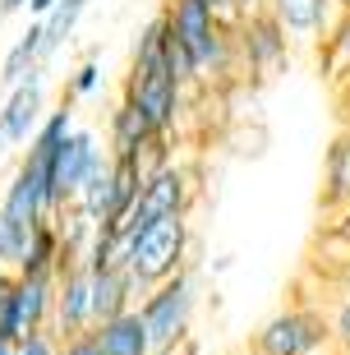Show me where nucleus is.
Returning a JSON list of instances; mask_svg holds the SVG:
<instances>
[{"mask_svg": "<svg viewBox=\"0 0 350 355\" xmlns=\"http://www.w3.org/2000/svg\"><path fill=\"white\" fill-rule=\"evenodd\" d=\"M46 65V55H42V19L33 28H28L24 37L14 42L10 51H5V65H0V83L5 88H14V83H24L33 69H42Z\"/></svg>", "mask_w": 350, "mask_h": 355, "instance_id": "nucleus-20", "label": "nucleus"}, {"mask_svg": "<svg viewBox=\"0 0 350 355\" xmlns=\"http://www.w3.org/2000/svg\"><path fill=\"white\" fill-rule=\"evenodd\" d=\"M235 46H240V60L254 79H272L290 65V51H295V42L286 37V28L272 19L268 5H254L235 19Z\"/></svg>", "mask_w": 350, "mask_h": 355, "instance_id": "nucleus-6", "label": "nucleus"}, {"mask_svg": "<svg viewBox=\"0 0 350 355\" xmlns=\"http://www.w3.org/2000/svg\"><path fill=\"white\" fill-rule=\"evenodd\" d=\"M134 295H143V286L134 282L130 268H97L92 272V323L134 309Z\"/></svg>", "mask_w": 350, "mask_h": 355, "instance_id": "nucleus-14", "label": "nucleus"}, {"mask_svg": "<svg viewBox=\"0 0 350 355\" xmlns=\"http://www.w3.org/2000/svg\"><path fill=\"white\" fill-rule=\"evenodd\" d=\"M208 5L221 14V19H226V24H235V19H240V5H235V0H208Z\"/></svg>", "mask_w": 350, "mask_h": 355, "instance_id": "nucleus-27", "label": "nucleus"}, {"mask_svg": "<svg viewBox=\"0 0 350 355\" xmlns=\"http://www.w3.org/2000/svg\"><path fill=\"white\" fill-rule=\"evenodd\" d=\"M51 5H55V0H28V10L37 14V19H42V14H46V10H51Z\"/></svg>", "mask_w": 350, "mask_h": 355, "instance_id": "nucleus-29", "label": "nucleus"}, {"mask_svg": "<svg viewBox=\"0 0 350 355\" xmlns=\"http://www.w3.org/2000/svg\"><path fill=\"white\" fill-rule=\"evenodd\" d=\"M235 5H240V14H245V10H254V5H263V0H235Z\"/></svg>", "mask_w": 350, "mask_h": 355, "instance_id": "nucleus-33", "label": "nucleus"}, {"mask_svg": "<svg viewBox=\"0 0 350 355\" xmlns=\"http://www.w3.org/2000/svg\"><path fill=\"white\" fill-rule=\"evenodd\" d=\"M19 272H51V277L60 272V231H55V217L33 222V236H28Z\"/></svg>", "mask_w": 350, "mask_h": 355, "instance_id": "nucleus-19", "label": "nucleus"}, {"mask_svg": "<svg viewBox=\"0 0 350 355\" xmlns=\"http://www.w3.org/2000/svg\"><path fill=\"white\" fill-rule=\"evenodd\" d=\"M295 46H318L337 19V0H263Z\"/></svg>", "mask_w": 350, "mask_h": 355, "instance_id": "nucleus-11", "label": "nucleus"}, {"mask_svg": "<svg viewBox=\"0 0 350 355\" xmlns=\"http://www.w3.org/2000/svg\"><path fill=\"white\" fill-rule=\"evenodd\" d=\"M19 10H28V0H0V24H5L10 14H19Z\"/></svg>", "mask_w": 350, "mask_h": 355, "instance_id": "nucleus-28", "label": "nucleus"}, {"mask_svg": "<svg viewBox=\"0 0 350 355\" xmlns=\"http://www.w3.org/2000/svg\"><path fill=\"white\" fill-rule=\"evenodd\" d=\"M0 355H14V342H10V337H0Z\"/></svg>", "mask_w": 350, "mask_h": 355, "instance_id": "nucleus-31", "label": "nucleus"}, {"mask_svg": "<svg viewBox=\"0 0 350 355\" xmlns=\"http://www.w3.org/2000/svg\"><path fill=\"white\" fill-rule=\"evenodd\" d=\"M337 10H350V0H337Z\"/></svg>", "mask_w": 350, "mask_h": 355, "instance_id": "nucleus-34", "label": "nucleus"}, {"mask_svg": "<svg viewBox=\"0 0 350 355\" xmlns=\"http://www.w3.org/2000/svg\"><path fill=\"white\" fill-rule=\"evenodd\" d=\"M14 291H19V272L0 268V337L19 342V323H14Z\"/></svg>", "mask_w": 350, "mask_h": 355, "instance_id": "nucleus-23", "label": "nucleus"}, {"mask_svg": "<svg viewBox=\"0 0 350 355\" xmlns=\"http://www.w3.org/2000/svg\"><path fill=\"white\" fill-rule=\"evenodd\" d=\"M318 203L323 212H341L350 203V125L327 144V157H323V189H318Z\"/></svg>", "mask_w": 350, "mask_h": 355, "instance_id": "nucleus-15", "label": "nucleus"}, {"mask_svg": "<svg viewBox=\"0 0 350 355\" xmlns=\"http://www.w3.org/2000/svg\"><path fill=\"white\" fill-rule=\"evenodd\" d=\"M55 314V277L51 272H19V291H14V323H19V337L28 328H42L51 323Z\"/></svg>", "mask_w": 350, "mask_h": 355, "instance_id": "nucleus-13", "label": "nucleus"}, {"mask_svg": "<svg viewBox=\"0 0 350 355\" xmlns=\"http://www.w3.org/2000/svg\"><path fill=\"white\" fill-rule=\"evenodd\" d=\"M161 24H166V33L189 51V60L198 65V79L231 74V60L240 55V46H235V24H226L208 0H166V5H161Z\"/></svg>", "mask_w": 350, "mask_h": 355, "instance_id": "nucleus-2", "label": "nucleus"}, {"mask_svg": "<svg viewBox=\"0 0 350 355\" xmlns=\"http://www.w3.org/2000/svg\"><path fill=\"white\" fill-rule=\"evenodd\" d=\"M102 148H97V134L92 130H69L65 144L55 148L51 157V189H55V208L60 203H69V198L83 189V180H88L97 166H102Z\"/></svg>", "mask_w": 350, "mask_h": 355, "instance_id": "nucleus-8", "label": "nucleus"}, {"mask_svg": "<svg viewBox=\"0 0 350 355\" xmlns=\"http://www.w3.org/2000/svg\"><path fill=\"white\" fill-rule=\"evenodd\" d=\"M327 240H337V245H346V250H350V203L341 212H332V222H327Z\"/></svg>", "mask_w": 350, "mask_h": 355, "instance_id": "nucleus-26", "label": "nucleus"}, {"mask_svg": "<svg viewBox=\"0 0 350 355\" xmlns=\"http://www.w3.org/2000/svg\"><path fill=\"white\" fill-rule=\"evenodd\" d=\"M51 328L60 337L92 328V268L88 263H69L65 272H55V314Z\"/></svg>", "mask_w": 350, "mask_h": 355, "instance_id": "nucleus-9", "label": "nucleus"}, {"mask_svg": "<svg viewBox=\"0 0 350 355\" xmlns=\"http://www.w3.org/2000/svg\"><path fill=\"white\" fill-rule=\"evenodd\" d=\"M125 97L139 106L143 116L157 125V134H175L184 116V83L175 79V69L166 60V24L161 14L143 24L130 51V74H125Z\"/></svg>", "mask_w": 350, "mask_h": 355, "instance_id": "nucleus-1", "label": "nucleus"}, {"mask_svg": "<svg viewBox=\"0 0 350 355\" xmlns=\"http://www.w3.org/2000/svg\"><path fill=\"white\" fill-rule=\"evenodd\" d=\"M148 355H175V351H148Z\"/></svg>", "mask_w": 350, "mask_h": 355, "instance_id": "nucleus-35", "label": "nucleus"}, {"mask_svg": "<svg viewBox=\"0 0 350 355\" xmlns=\"http://www.w3.org/2000/svg\"><path fill=\"white\" fill-rule=\"evenodd\" d=\"M337 355H350V351H337Z\"/></svg>", "mask_w": 350, "mask_h": 355, "instance_id": "nucleus-36", "label": "nucleus"}, {"mask_svg": "<svg viewBox=\"0 0 350 355\" xmlns=\"http://www.w3.org/2000/svg\"><path fill=\"white\" fill-rule=\"evenodd\" d=\"M60 355H106V351H102L97 328H83V332H69V337H65V351H60Z\"/></svg>", "mask_w": 350, "mask_h": 355, "instance_id": "nucleus-25", "label": "nucleus"}, {"mask_svg": "<svg viewBox=\"0 0 350 355\" xmlns=\"http://www.w3.org/2000/svg\"><path fill=\"white\" fill-rule=\"evenodd\" d=\"M102 88V65L97 60H83V65L69 74L65 83V102H78V97H92V92Z\"/></svg>", "mask_w": 350, "mask_h": 355, "instance_id": "nucleus-24", "label": "nucleus"}, {"mask_svg": "<svg viewBox=\"0 0 350 355\" xmlns=\"http://www.w3.org/2000/svg\"><path fill=\"white\" fill-rule=\"evenodd\" d=\"M10 153V139H5V125H0V157Z\"/></svg>", "mask_w": 350, "mask_h": 355, "instance_id": "nucleus-32", "label": "nucleus"}, {"mask_svg": "<svg viewBox=\"0 0 350 355\" xmlns=\"http://www.w3.org/2000/svg\"><path fill=\"white\" fill-rule=\"evenodd\" d=\"M313 51H318V69H323L332 83L350 79V10H337L332 28L323 33V42H318Z\"/></svg>", "mask_w": 350, "mask_h": 355, "instance_id": "nucleus-17", "label": "nucleus"}, {"mask_svg": "<svg viewBox=\"0 0 350 355\" xmlns=\"http://www.w3.org/2000/svg\"><path fill=\"white\" fill-rule=\"evenodd\" d=\"M323 314H327V332H332V355L350 351V291H341Z\"/></svg>", "mask_w": 350, "mask_h": 355, "instance_id": "nucleus-22", "label": "nucleus"}, {"mask_svg": "<svg viewBox=\"0 0 350 355\" xmlns=\"http://www.w3.org/2000/svg\"><path fill=\"white\" fill-rule=\"evenodd\" d=\"M337 97H341V102L350 106V79H346V83H337Z\"/></svg>", "mask_w": 350, "mask_h": 355, "instance_id": "nucleus-30", "label": "nucleus"}, {"mask_svg": "<svg viewBox=\"0 0 350 355\" xmlns=\"http://www.w3.org/2000/svg\"><path fill=\"white\" fill-rule=\"evenodd\" d=\"M88 5L92 0H55L51 10L42 14V55H46V60L74 37V28H78V19L88 14Z\"/></svg>", "mask_w": 350, "mask_h": 355, "instance_id": "nucleus-18", "label": "nucleus"}, {"mask_svg": "<svg viewBox=\"0 0 350 355\" xmlns=\"http://www.w3.org/2000/svg\"><path fill=\"white\" fill-rule=\"evenodd\" d=\"M189 198H194V184H189V175H184L175 162L157 166L152 175H143L139 198H134V208L125 212V222H120V236L130 240L134 231H143V226L157 222V217H170V212H189Z\"/></svg>", "mask_w": 350, "mask_h": 355, "instance_id": "nucleus-7", "label": "nucleus"}, {"mask_svg": "<svg viewBox=\"0 0 350 355\" xmlns=\"http://www.w3.org/2000/svg\"><path fill=\"white\" fill-rule=\"evenodd\" d=\"M46 69V65H42ZM42 69H33L24 83H14L5 106H0V125H5V139L10 148H24L42 125V102H46V83H42Z\"/></svg>", "mask_w": 350, "mask_h": 355, "instance_id": "nucleus-10", "label": "nucleus"}, {"mask_svg": "<svg viewBox=\"0 0 350 355\" xmlns=\"http://www.w3.org/2000/svg\"><path fill=\"white\" fill-rule=\"evenodd\" d=\"M194 309H198L194 268H180L175 277L143 291L139 318H143V328H148L152 351H180V342L189 337V323H194Z\"/></svg>", "mask_w": 350, "mask_h": 355, "instance_id": "nucleus-4", "label": "nucleus"}, {"mask_svg": "<svg viewBox=\"0 0 350 355\" xmlns=\"http://www.w3.org/2000/svg\"><path fill=\"white\" fill-rule=\"evenodd\" d=\"M106 139H111V157H139L143 148H152L157 139H166V134H157L152 120L143 116L130 97H120L111 120H106Z\"/></svg>", "mask_w": 350, "mask_h": 355, "instance_id": "nucleus-12", "label": "nucleus"}, {"mask_svg": "<svg viewBox=\"0 0 350 355\" xmlns=\"http://www.w3.org/2000/svg\"><path fill=\"white\" fill-rule=\"evenodd\" d=\"M92 328H97V337H102V351L106 355H148V351H152L148 328H143V318H139V304L125 309V314H116V318L92 323Z\"/></svg>", "mask_w": 350, "mask_h": 355, "instance_id": "nucleus-16", "label": "nucleus"}, {"mask_svg": "<svg viewBox=\"0 0 350 355\" xmlns=\"http://www.w3.org/2000/svg\"><path fill=\"white\" fill-rule=\"evenodd\" d=\"M65 351V337L51 328V323H42V328H28L19 342H14V355H60Z\"/></svg>", "mask_w": 350, "mask_h": 355, "instance_id": "nucleus-21", "label": "nucleus"}, {"mask_svg": "<svg viewBox=\"0 0 350 355\" xmlns=\"http://www.w3.org/2000/svg\"><path fill=\"white\" fill-rule=\"evenodd\" d=\"M254 355H332L327 314L309 304H290L254 332Z\"/></svg>", "mask_w": 350, "mask_h": 355, "instance_id": "nucleus-5", "label": "nucleus"}, {"mask_svg": "<svg viewBox=\"0 0 350 355\" xmlns=\"http://www.w3.org/2000/svg\"><path fill=\"white\" fill-rule=\"evenodd\" d=\"M189 250H194V231H189V212H170V217H157L143 231L130 236V259L125 268L134 272L143 291L175 277L180 268H189Z\"/></svg>", "mask_w": 350, "mask_h": 355, "instance_id": "nucleus-3", "label": "nucleus"}]
</instances>
